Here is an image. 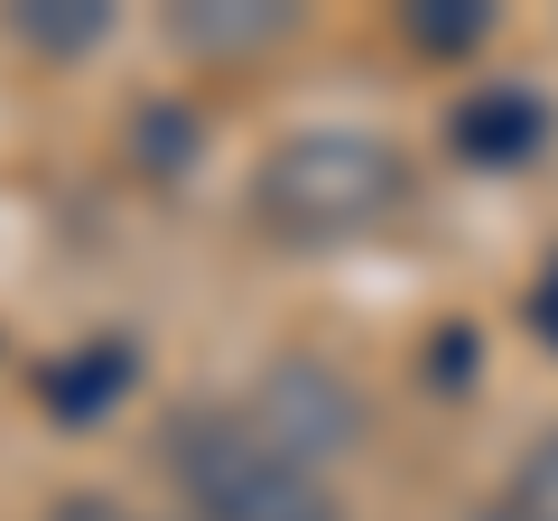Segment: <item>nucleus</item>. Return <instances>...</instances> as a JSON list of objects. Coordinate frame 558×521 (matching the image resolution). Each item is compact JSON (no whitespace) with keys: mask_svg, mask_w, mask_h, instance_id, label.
I'll return each instance as SVG.
<instances>
[{"mask_svg":"<svg viewBox=\"0 0 558 521\" xmlns=\"http://www.w3.org/2000/svg\"><path fill=\"white\" fill-rule=\"evenodd\" d=\"M260 428H270L289 457H307L326 475V457H344V447L363 438V401L344 391V373H326V363H279L270 381H260Z\"/></svg>","mask_w":558,"mask_h":521,"instance_id":"7ed1b4c3","label":"nucleus"},{"mask_svg":"<svg viewBox=\"0 0 558 521\" xmlns=\"http://www.w3.org/2000/svg\"><path fill=\"white\" fill-rule=\"evenodd\" d=\"M121 344H94V354H65L57 373H47V410H65V420H94L102 401H121Z\"/></svg>","mask_w":558,"mask_h":521,"instance_id":"0eeeda50","label":"nucleus"},{"mask_svg":"<svg viewBox=\"0 0 558 521\" xmlns=\"http://www.w3.org/2000/svg\"><path fill=\"white\" fill-rule=\"evenodd\" d=\"M512 521H558V428L521 457V475H512Z\"/></svg>","mask_w":558,"mask_h":521,"instance_id":"1a4fd4ad","label":"nucleus"},{"mask_svg":"<svg viewBox=\"0 0 558 521\" xmlns=\"http://www.w3.org/2000/svg\"><path fill=\"white\" fill-rule=\"evenodd\" d=\"M400 28H410V47H428V57H457V47L494 38V10H484V0H410Z\"/></svg>","mask_w":558,"mask_h":521,"instance_id":"6e6552de","label":"nucleus"},{"mask_svg":"<svg viewBox=\"0 0 558 521\" xmlns=\"http://www.w3.org/2000/svg\"><path fill=\"white\" fill-rule=\"evenodd\" d=\"M539 131H549V112H539L521 84H484V94L457 112V141L475 149V159H531Z\"/></svg>","mask_w":558,"mask_h":521,"instance_id":"39448f33","label":"nucleus"},{"mask_svg":"<svg viewBox=\"0 0 558 521\" xmlns=\"http://www.w3.org/2000/svg\"><path fill=\"white\" fill-rule=\"evenodd\" d=\"M10 28H20L28 47H47V57H84V47L112 28V0H20Z\"/></svg>","mask_w":558,"mask_h":521,"instance_id":"423d86ee","label":"nucleus"},{"mask_svg":"<svg viewBox=\"0 0 558 521\" xmlns=\"http://www.w3.org/2000/svg\"><path fill=\"white\" fill-rule=\"evenodd\" d=\"M178 47H205V57H252V47L289 38V10L279 0H186L178 20H168Z\"/></svg>","mask_w":558,"mask_h":521,"instance_id":"20e7f679","label":"nucleus"},{"mask_svg":"<svg viewBox=\"0 0 558 521\" xmlns=\"http://www.w3.org/2000/svg\"><path fill=\"white\" fill-rule=\"evenodd\" d=\"M168 475L205 521H344L336 484L289 457L252 410H186L168 428Z\"/></svg>","mask_w":558,"mask_h":521,"instance_id":"f03ea898","label":"nucleus"},{"mask_svg":"<svg viewBox=\"0 0 558 521\" xmlns=\"http://www.w3.org/2000/svg\"><path fill=\"white\" fill-rule=\"evenodd\" d=\"M400 196H410V159L381 131H289L252 178V223L289 252H326L391 223Z\"/></svg>","mask_w":558,"mask_h":521,"instance_id":"f257e3e1","label":"nucleus"},{"mask_svg":"<svg viewBox=\"0 0 558 521\" xmlns=\"http://www.w3.org/2000/svg\"><path fill=\"white\" fill-rule=\"evenodd\" d=\"M47 521H140V512H131V502H112V494H65Z\"/></svg>","mask_w":558,"mask_h":521,"instance_id":"9d476101","label":"nucleus"}]
</instances>
